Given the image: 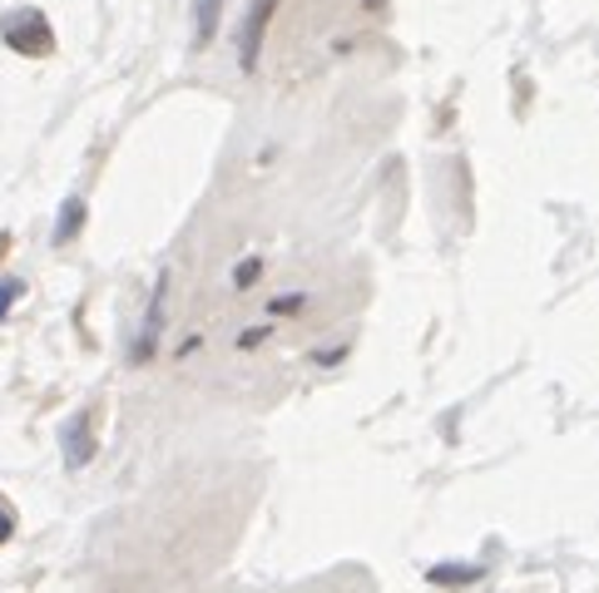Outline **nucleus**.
Here are the masks:
<instances>
[{"mask_svg":"<svg viewBox=\"0 0 599 593\" xmlns=\"http://www.w3.org/2000/svg\"><path fill=\"white\" fill-rule=\"evenodd\" d=\"M5 45L15 49V55H51L55 49V30L51 20L41 15V10H15V15H5Z\"/></svg>","mask_w":599,"mask_h":593,"instance_id":"f257e3e1","label":"nucleus"},{"mask_svg":"<svg viewBox=\"0 0 599 593\" xmlns=\"http://www.w3.org/2000/svg\"><path fill=\"white\" fill-rule=\"evenodd\" d=\"M273 10H278V0H258V5L248 10V25H243V45H239V59L243 69L258 65V49H263V30H268Z\"/></svg>","mask_w":599,"mask_h":593,"instance_id":"f03ea898","label":"nucleus"},{"mask_svg":"<svg viewBox=\"0 0 599 593\" xmlns=\"http://www.w3.org/2000/svg\"><path fill=\"white\" fill-rule=\"evenodd\" d=\"M90 455H95V440H90V421L85 415H75L70 425H65V460L80 470V465H90Z\"/></svg>","mask_w":599,"mask_h":593,"instance_id":"7ed1b4c3","label":"nucleus"},{"mask_svg":"<svg viewBox=\"0 0 599 593\" xmlns=\"http://www.w3.org/2000/svg\"><path fill=\"white\" fill-rule=\"evenodd\" d=\"M80 223H85V203H80V198H70V203L60 208V227H55V243H70V237L80 233Z\"/></svg>","mask_w":599,"mask_h":593,"instance_id":"20e7f679","label":"nucleus"},{"mask_svg":"<svg viewBox=\"0 0 599 593\" xmlns=\"http://www.w3.org/2000/svg\"><path fill=\"white\" fill-rule=\"evenodd\" d=\"M480 579V569H470V563H441V569H431V583H470Z\"/></svg>","mask_w":599,"mask_h":593,"instance_id":"39448f33","label":"nucleus"},{"mask_svg":"<svg viewBox=\"0 0 599 593\" xmlns=\"http://www.w3.org/2000/svg\"><path fill=\"white\" fill-rule=\"evenodd\" d=\"M223 15V0H199V45L213 35V25H219Z\"/></svg>","mask_w":599,"mask_h":593,"instance_id":"423d86ee","label":"nucleus"},{"mask_svg":"<svg viewBox=\"0 0 599 593\" xmlns=\"http://www.w3.org/2000/svg\"><path fill=\"white\" fill-rule=\"evenodd\" d=\"M15 296H21V282H15V277H0V322H5V312H11Z\"/></svg>","mask_w":599,"mask_h":593,"instance_id":"0eeeda50","label":"nucleus"},{"mask_svg":"<svg viewBox=\"0 0 599 593\" xmlns=\"http://www.w3.org/2000/svg\"><path fill=\"white\" fill-rule=\"evenodd\" d=\"M302 306V296H278V302H273V316H288V312H298Z\"/></svg>","mask_w":599,"mask_h":593,"instance_id":"6e6552de","label":"nucleus"},{"mask_svg":"<svg viewBox=\"0 0 599 593\" xmlns=\"http://www.w3.org/2000/svg\"><path fill=\"white\" fill-rule=\"evenodd\" d=\"M253 277H258V262H243V267H239V272H233V282H239V287H248V282H253Z\"/></svg>","mask_w":599,"mask_h":593,"instance_id":"1a4fd4ad","label":"nucleus"},{"mask_svg":"<svg viewBox=\"0 0 599 593\" xmlns=\"http://www.w3.org/2000/svg\"><path fill=\"white\" fill-rule=\"evenodd\" d=\"M11 529H15V519H11V510H5V504H0V544L11 539Z\"/></svg>","mask_w":599,"mask_h":593,"instance_id":"9d476101","label":"nucleus"}]
</instances>
